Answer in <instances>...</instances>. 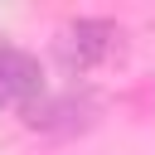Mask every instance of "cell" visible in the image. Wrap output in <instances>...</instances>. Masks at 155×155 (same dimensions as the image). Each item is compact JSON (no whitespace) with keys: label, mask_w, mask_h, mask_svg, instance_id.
Here are the masks:
<instances>
[{"label":"cell","mask_w":155,"mask_h":155,"mask_svg":"<svg viewBox=\"0 0 155 155\" xmlns=\"http://www.w3.org/2000/svg\"><path fill=\"white\" fill-rule=\"evenodd\" d=\"M92 116H97V102L82 92H68V97H53V102H29V126L34 131H82V126H92Z\"/></svg>","instance_id":"obj_2"},{"label":"cell","mask_w":155,"mask_h":155,"mask_svg":"<svg viewBox=\"0 0 155 155\" xmlns=\"http://www.w3.org/2000/svg\"><path fill=\"white\" fill-rule=\"evenodd\" d=\"M10 97H15V92H10V82H5V73H0V107H5Z\"/></svg>","instance_id":"obj_4"},{"label":"cell","mask_w":155,"mask_h":155,"mask_svg":"<svg viewBox=\"0 0 155 155\" xmlns=\"http://www.w3.org/2000/svg\"><path fill=\"white\" fill-rule=\"evenodd\" d=\"M0 73H5V82H10L15 97H34V92H39V63H34V58L0 48Z\"/></svg>","instance_id":"obj_3"},{"label":"cell","mask_w":155,"mask_h":155,"mask_svg":"<svg viewBox=\"0 0 155 155\" xmlns=\"http://www.w3.org/2000/svg\"><path fill=\"white\" fill-rule=\"evenodd\" d=\"M116 24H107V19H78L73 29H68V39H63V63L68 68H92V63H102L111 48H116Z\"/></svg>","instance_id":"obj_1"}]
</instances>
